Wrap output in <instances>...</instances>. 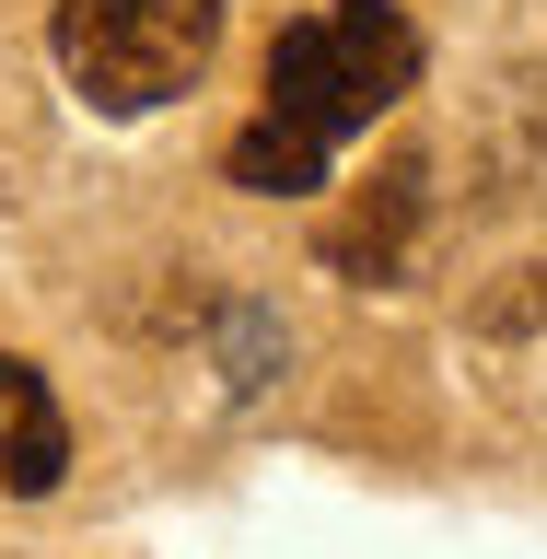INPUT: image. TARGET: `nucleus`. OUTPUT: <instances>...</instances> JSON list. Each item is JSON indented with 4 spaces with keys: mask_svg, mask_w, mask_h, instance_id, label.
<instances>
[{
    "mask_svg": "<svg viewBox=\"0 0 547 559\" xmlns=\"http://www.w3.org/2000/svg\"><path fill=\"white\" fill-rule=\"evenodd\" d=\"M478 338H547V257H536V269H513V280L478 304Z\"/></svg>",
    "mask_w": 547,
    "mask_h": 559,
    "instance_id": "39448f33",
    "label": "nucleus"
},
{
    "mask_svg": "<svg viewBox=\"0 0 547 559\" xmlns=\"http://www.w3.org/2000/svg\"><path fill=\"white\" fill-rule=\"evenodd\" d=\"M408 82H419V24L408 12L396 0H326L304 24H280L269 105L234 129L222 175H234L245 199H304V187H326L338 140H361Z\"/></svg>",
    "mask_w": 547,
    "mask_h": 559,
    "instance_id": "f257e3e1",
    "label": "nucleus"
},
{
    "mask_svg": "<svg viewBox=\"0 0 547 559\" xmlns=\"http://www.w3.org/2000/svg\"><path fill=\"white\" fill-rule=\"evenodd\" d=\"M59 478H70V419H59V396H47V373L0 349V489L47 501Z\"/></svg>",
    "mask_w": 547,
    "mask_h": 559,
    "instance_id": "7ed1b4c3",
    "label": "nucleus"
},
{
    "mask_svg": "<svg viewBox=\"0 0 547 559\" xmlns=\"http://www.w3.org/2000/svg\"><path fill=\"white\" fill-rule=\"evenodd\" d=\"M222 12L234 0H59V70L70 94L105 105V117H152L210 70L222 47Z\"/></svg>",
    "mask_w": 547,
    "mask_h": 559,
    "instance_id": "f03ea898",
    "label": "nucleus"
},
{
    "mask_svg": "<svg viewBox=\"0 0 547 559\" xmlns=\"http://www.w3.org/2000/svg\"><path fill=\"white\" fill-rule=\"evenodd\" d=\"M408 222H419V164H396L373 199H361L338 234H326V257H338V269H361V280H384L396 257H408Z\"/></svg>",
    "mask_w": 547,
    "mask_h": 559,
    "instance_id": "20e7f679",
    "label": "nucleus"
}]
</instances>
